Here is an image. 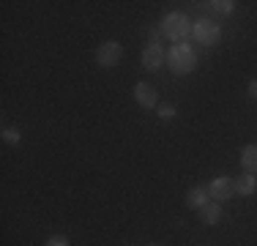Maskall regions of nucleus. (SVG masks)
Masks as SVG:
<instances>
[{"label":"nucleus","mask_w":257,"mask_h":246,"mask_svg":"<svg viewBox=\"0 0 257 246\" xmlns=\"http://www.w3.org/2000/svg\"><path fill=\"white\" fill-rule=\"evenodd\" d=\"M167 63L175 74H189V71H194V66H197V55L192 52L189 44H175L167 55Z\"/></svg>","instance_id":"1"},{"label":"nucleus","mask_w":257,"mask_h":246,"mask_svg":"<svg viewBox=\"0 0 257 246\" xmlns=\"http://www.w3.org/2000/svg\"><path fill=\"white\" fill-rule=\"evenodd\" d=\"M162 33L170 36L173 41H183V39L192 36V22H189L183 14H167L162 20Z\"/></svg>","instance_id":"2"},{"label":"nucleus","mask_w":257,"mask_h":246,"mask_svg":"<svg viewBox=\"0 0 257 246\" xmlns=\"http://www.w3.org/2000/svg\"><path fill=\"white\" fill-rule=\"evenodd\" d=\"M192 36H194L197 44L213 47V44H219V39H222V28H219L213 20H200V22L192 25Z\"/></svg>","instance_id":"3"},{"label":"nucleus","mask_w":257,"mask_h":246,"mask_svg":"<svg viewBox=\"0 0 257 246\" xmlns=\"http://www.w3.org/2000/svg\"><path fill=\"white\" fill-rule=\"evenodd\" d=\"M120 58H123V47H120L118 41H104V44L96 49V63H99L101 69H112V66H118Z\"/></svg>","instance_id":"4"},{"label":"nucleus","mask_w":257,"mask_h":246,"mask_svg":"<svg viewBox=\"0 0 257 246\" xmlns=\"http://www.w3.org/2000/svg\"><path fill=\"white\" fill-rule=\"evenodd\" d=\"M208 194H211L216 202H224V200H230V197L235 194V183H232V178H227V175L213 178V181L208 183Z\"/></svg>","instance_id":"5"},{"label":"nucleus","mask_w":257,"mask_h":246,"mask_svg":"<svg viewBox=\"0 0 257 246\" xmlns=\"http://www.w3.org/2000/svg\"><path fill=\"white\" fill-rule=\"evenodd\" d=\"M162 63H164V49H162V44H154V41H151V44H145L143 47V66H145V69L156 71Z\"/></svg>","instance_id":"6"},{"label":"nucleus","mask_w":257,"mask_h":246,"mask_svg":"<svg viewBox=\"0 0 257 246\" xmlns=\"http://www.w3.org/2000/svg\"><path fill=\"white\" fill-rule=\"evenodd\" d=\"M134 98H137V104H140V107H145V109H151V107H156V104H159L156 90L151 88L148 82H137V88H134Z\"/></svg>","instance_id":"7"},{"label":"nucleus","mask_w":257,"mask_h":246,"mask_svg":"<svg viewBox=\"0 0 257 246\" xmlns=\"http://www.w3.org/2000/svg\"><path fill=\"white\" fill-rule=\"evenodd\" d=\"M208 197H211V194H208V189L194 186V189H189V194H186V205L194 208V211H200V208H205L208 202H211Z\"/></svg>","instance_id":"8"},{"label":"nucleus","mask_w":257,"mask_h":246,"mask_svg":"<svg viewBox=\"0 0 257 246\" xmlns=\"http://www.w3.org/2000/svg\"><path fill=\"white\" fill-rule=\"evenodd\" d=\"M232 183H235V194H243V197H249V194H254V192H257V178H254V175H249V172H243V175H238Z\"/></svg>","instance_id":"9"},{"label":"nucleus","mask_w":257,"mask_h":246,"mask_svg":"<svg viewBox=\"0 0 257 246\" xmlns=\"http://www.w3.org/2000/svg\"><path fill=\"white\" fill-rule=\"evenodd\" d=\"M222 219V205L219 202H208L205 208H200V221L203 224H219Z\"/></svg>","instance_id":"10"},{"label":"nucleus","mask_w":257,"mask_h":246,"mask_svg":"<svg viewBox=\"0 0 257 246\" xmlns=\"http://www.w3.org/2000/svg\"><path fill=\"white\" fill-rule=\"evenodd\" d=\"M241 164L249 175H257V145H246L241 153Z\"/></svg>","instance_id":"11"},{"label":"nucleus","mask_w":257,"mask_h":246,"mask_svg":"<svg viewBox=\"0 0 257 246\" xmlns=\"http://www.w3.org/2000/svg\"><path fill=\"white\" fill-rule=\"evenodd\" d=\"M211 9L216 11V14H230V11L235 9V3H232V0H213Z\"/></svg>","instance_id":"12"},{"label":"nucleus","mask_w":257,"mask_h":246,"mask_svg":"<svg viewBox=\"0 0 257 246\" xmlns=\"http://www.w3.org/2000/svg\"><path fill=\"white\" fill-rule=\"evenodd\" d=\"M20 140H22L20 129H3V143L6 145H20Z\"/></svg>","instance_id":"13"},{"label":"nucleus","mask_w":257,"mask_h":246,"mask_svg":"<svg viewBox=\"0 0 257 246\" xmlns=\"http://www.w3.org/2000/svg\"><path fill=\"white\" fill-rule=\"evenodd\" d=\"M159 118H162V120H173L175 118V107H173V104H162V107H159Z\"/></svg>","instance_id":"14"},{"label":"nucleus","mask_w":257,"mask_h":246,"mask_svg":"<svg viewBox=\"0 0 257 246\" xmlns=\"http://www.w3.org/2000/svg\"><path fill=\"white\" fill-rule=\"evenodd\" d=\"M44 246H69V238H66V235H52Z\"/></svg>","instance_id":"15"},{"label":"nucleus","mask_w":257,"mask_h":246,"mask_svg":"<svg viewBox=\"0 0 257 246\" xmlns=\"http://www.w3.org/2000/svg\"><path fill=\"white\" fill-rule=\"evenodd\" d=\"M249 96L257 98V79H252V82H249Z\"/></svg>","instance_id":"16"}]
</instances>
